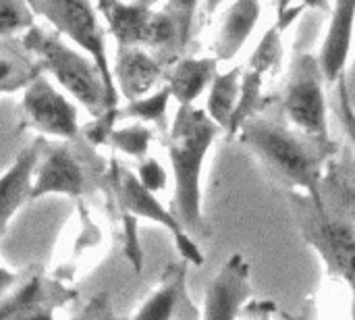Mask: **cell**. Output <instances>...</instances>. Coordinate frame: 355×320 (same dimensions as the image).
Returning a JSON list of instances; mask_svg holds the SVG:
<instances>
[{
    "mask_svg": "<svg viewBox=\"0 0 355 320\" xmlns=\"http://www.w3.org/2000/svg\"><path fill=\"white\" fill-rule=\"evenodd\" d=\"M250 294V262L239 252L231 254L208 283L202 320H239Z\"/></svg>",
    "mask_w": 355,
    "mask_h": 320,
    "instance_id": "9",
    "label": "cell"
},
{
    "mask_svg": "<svg viewBox=\"0 0 355 320\" xmlns=\"http://www.w3.org/2000/svg\"><path fill=\"white\" fill-rule=\"evenodd\" d=\"M119 108L108 110L106 115H102L100 119H92L89 123H85L81 127V135L89 142V146L100 148V146H110V137L114 133V125L119 121Z\"/></svg>",
    "mask_w": 355,
    "mask_h": 320,
    "instance_id": "27",
    "label": "cell"
},
{
    "mask_svg": "<svg viewBox=\"0 0 355 320\" xmlns=\"http://www.w3.org/2000/svg\"><path fill=\"white\" fill-rule=\"evenodd\" d=\"M83 192L85 175L79 158L71 152L67 144H48L35 173L29 202L42 200L44 196H69L73 200H79Z\"/></svg>",
    "mask_w": 355,
    "mask_h": 320,
    "instance_id": "12",
    "label": "cell"
},
{
    "mask_svg": "<svg viewBox=\"0 0 355 320\" xmlns=\"http://www.w3.org/2000/svg\"><path fill=\"white\" fill-rule=\"evenodd\" d=\"M185 308L196 310L187 294V262H173L164 269L158 287L129 320H173Z\"/></svg>",
    "mask_w": 355,
    "mask_h": 320,
    "instance_id": "18",
    "label": "cell"
},
{
    "mask_svg": "<svg viewBox=\"0 0 355 320\" xmlns=\"http://www.w3.org/2000/svg\"><path fill=\"white\" fill-rule=\"evenodd\" d=\"M108 179H110V185L114 190V196H116V202H119V208L123 214H129L133 219H148V221L164 227L171 233L179 254L183 256V262L193 264V267L204 264V254H202L200 246L193 242V237L175 219L171 208H166L156 198V194L148 192L139 183V179L133 171H129L127 167H123L119 160L112 158Z\"/></svg>",
    "mask_w": 355,
    "mask_h": 320,
    "instance_id": "7",
    "label": "cell"
},
{
    "mask_svg": "<svg viewBox=\"0 0 355 320\" xmlns=\"http://www.w3.org/2000/svg\"><path fill=\"white\" fill-rule=\"evenodd\" d=\"M337 115H339L341 129H343L345 137L349 140V144H352L355 152V108L352 104V98H349L347 77H343L337 83Z\"/></svg>",
    "mask_w": 355,
    "mask_h": 320,
    "instance_id": "28",
    "label": "cell"
},
{
    "mask_svg": "<svg viewBox=\"0 0 355 320\" xmlns=\"http://www.w3.org/2000/svg\"><path fill=\"white\" fill-rule=\"evenodd\" d=\"M243 71L241 67H233L229 71H220L216 79L212 81L208 90V100H206V112L210 119L227 133L233 112L237 108L239 96H241V81H243Z\"/></svg>",
    "mask_w": 355,
    "mask_h": 320,
    "instance_id": "20",
    "label": "cell"
},
{
    "mask_svg": "<svg viewBox=\"0 0 355 320\" xmlns=\"http://www.w3.org/2000/svg\"><path fill=\"white\" fill-rule=\"evenodd\" d=\"M220 133L225 131L210 119L206 108L191 104L177 108L168 133L164 135L175 179L171 212L191 237H210L212 233L202 212V171Z\"/></svg>",
    "mask_w": 355,
    "mask_h": 320,
    "instance_id": "3",
    "label": "cell"
},
{
    "mask_svg": "<svg viewBox=\"0 0 355 320\" xmlns=\"http://www.w3.org/2000/svg\"><path fill=\"white\" fill-rule=\"evenodd\" d=\"M21 44L37 60L42 71L81 104L92 119L114 110L108 104V92L96 62L73 44H67L58 31L35 25L21 37Z\"/></svg>",
    "mask_w": 355,
    "mask_h": 320,
    "instance_id": "4",
    "label": "cell"
},
{
    "mask_svg": "<svg viewBox=\"0 0 355 320\" xmlns=\"http://www.w3.org/2000/svg\"><path fill=\"white\" fill-rule=\"evenodd\" d=\"M287 320H316L318 317V308H316V302L314 300H308L302 308H300V312L295 314V317H289V314H285Z\"/></svg>",
    "mask_w": 355,
    "mask_h": 320,
    "instance_id": "33",
    "label": "cell"
},
{
    "mask_svg": "<svg viewBox=\"0 0 355 320\" xmlns=\"http://www.w3.org/2000/svg\"><path fill=\"white\" fill-rule=\"evenodd\" d=\"M310 4H277V27H279V31L281 33H285L295 21H297V17L308 8Z\"/></svg>",
    "mask_w": 355,
    "mask_h": 320,
    "instance_id": "32",
    "label": "cell"
},
{
    "mask_svg": "<svg viewBox=\"0 0 355 320\" xmlns=\"http://www.w3.org/2000/svg\"><path fill=\"white\" fill-rule=\"evenodd\" d=\"M355 33V2H335L331 8V21L322 40L318 62L327 83H339L345 77V69L352 56Z\"/></svg>",
    "mask_w": 355,
    "mask_h": 320,
    "instance_id": "13",
    "label": "cell"
},
{
    "mask_svg": "<svg viewBox=\"0 0 355 320\" xmlns=\"http://www.w3.org/2000/svg\"><path fill=\"white\" fill-rule=\"evenodd\" d=\"M218 65L214 56H183L166 71V85L171 87L173 100H177L179 106H191L220 73Z\"/></svg>",
    "mask_w": 355,
    "mask_h": 320,
    "instance_id": "19",
    "label": "cell"
},
{
    "mask_svg": "<svg viewBox=\"0 0 355 320\" xmlns=\"http://www.w3.org/2000/svg\"><path fill=\"white\" fill-rule=\"evenodd\" d=\"M69 320H125V319H116L114 310H112V302L106 294H100V296H94L87 306L75 314L73 319Z\"/></svg>",
    "mask_w": 355,
    "mask_h": 320,
    "instance_id": "30",
    "label": "cell"
},
{
    "mask_svg": "<svg viewBox=\"0 0 355 320\" xmlns=\"http://www.w3.org/2000/svg\"><path fill=\"white\" fill-rule=\"evenodd\" d=\"M264 108H266L264 77L260 73H256V71L245 69L243 71V81H241V96H239L237 108L233 112L231 125L227 129V137L231 140L233 135H239V131L243 129V125L250 119L260 117Z\"/></svg>",
    "mask_w": 355,
    "mask_h": 320,
    "instance_id": "22",
    "label": "cell"
},
{
    "mask_svg": "<svg viewBox=\"0 0 355 320\" xmlns=\"http://www.w3.org/2000/svg\"><path fill=\"white\" fill-rule=\"evenodd\" d=\"M29 4L35 10V15L44 17L54 27V31H58L77 50H81L96 62L108 92L110 108H121L112 71L114 67L110 65L106 50V29L100 21L98 6L81 0H31Z\"/></svg>",
    "mask_w": 355,
    "mask_h": 320,
    "instance_id": "5",
    "label": "cell"
},
{
    "mask_svg": "<svg viewBox=\"0 0 355 320\" xmlns=\"http://www.w3.org/2000/svg\"><path fill=\"white\" fill-rule=\"evenodd\" d=\"M73 296V292L62 287L58 281L46 279L40 271H27L23 273V279L17 283V287L10 294L2 296L0 320H15L46 308L56 310Z\"/></svg>",
    "mask_w": 355,
    "mask_h": 320,
    "instance_id": "14",
    "label": "cell"
},
{
    "mask_svg": "<svg viewBox=\"0 0 355 320\" xmlns=\"http://www.w3.org/2000/svg\"><path fill=\"white\" fill-rule=\"evenodd\" d=\"M135 175H137L139 183H141L148 192H152V194H158V192H162V190L166 187V171H164V167L160 165V160L154 158V156L144 158V160L137 165Z\"/></svg>",
    "mask_w": 355,
    "mask_h": 320,
    "instance_id": "29",
    "label": "cell"
},
{
    "mask_svg": "<svg viewBox=\"0 0 355 320\" xmlns=\"http://www.w3.org/2000/svg\"><path fill=\"white\" fill-rule=\"evenodd\" d=\"M46 148H48V140L35 135L33 142L15 158V162L4 169L0 179V233L2 235L6 233L12 217L31 200L35 173L40 169Z\"/></svg>",
    "mask_w": 355,
    "mask_h": 320,
    "instance_id": "11",
    "label": "cell"
},
{
    "mask_svg": "<svg viewBox=\"0 0 355 320\" xmlns=\"http://www.w3.org/2000/svg\"><path fill=\"white\" fill-rule=\"evenodd\" d=\"M23 121L42 137L73 142L81 135L77 106L42 73L23 92L21 100Z\"/></svg>",
    "mask_w": 355,
    "mask_h": 320,
    "instance_id": "8",
    "label": "cell"
},
{
    "mask_svg": "<svg viewBox=\"0 0 355 320\" xmlns=\"http://www.w3.org/2000/svg\"><path fill=\"white\" fill-rule=\"evenodd\" d=\"M98 12L116 40V48H148L156 8L148 2H98Z\"/></svg>",
    "mask_w": 355,
    "mask_h": 320,
    "instance_id": "16",
    "label": "cell"
},
{
    "mask_svg": "<svg viewBox=\"0 0 355 320\" xmlns=\"http://www.w3.org/2000/svg\"><path fill=\"white\" fill-rule=\"evenodd\" d=\"M15 320H54V310L46 308V310H35V312H29V314H23Z\"/></svg>",
    "mask_w": 355,
    "mask_h": 320,
    "instance_id": "34",
    "label": "cell"
},
{
    "mask_svg": "<svg viewBox=\"0 0 355 320\" xmlns=\"http://www.w3.org/2000/svg\"><path fill=\"white\" fill-rule=\"evenodd\" d=\"M239 142L262 162L270 179L291 194H306L316 200H320L327 171L339 154L335 140L310 137L262 115L243 125Z\"/></svg>",
    "mask_w": 355,
    "mask_h": 320,
    "instance_id": "2",
    "label": "cell"
},
{
    "mask_svg": "<svg viewBox=\"0 0 355 320\" xmlns=\"http://www.w3.org/2000/svg\"><path fill=\"white\" fill-rule=\"evenodd\" d=\"M281 60H283V33L279 31L277 25H272L262 35L260 44L256 46L254 54L250 56L248 69L266 77L268 73H272L281 67Z\"/></svg>",
    "mask_w": 355,
    "mask_h": 320,
    "instance_id": "26",
    "label": "cell"
},
{
    "mask_svg": "<svg viewBox=\"0 0 355 320\" xmlns=\"http://www.w3.org/2000/svg\"><path fill=\"white\" fill-rule=\"evenodd\" d=\"M324 75L318 56L306 50H297L287 75L283 92V108L289 123L316 140L331 142L329 129V106L324 94Z\"/></svg>",
    "mask_w": 355,
    "mask_h": 320,
    "instance_id": "6",
    "label": "cell"
},
{
    "mask_svg": "<svg viewBox=\"0 0 355 320\" xmlns=\"http://www.w3.org/2000/svg\"><path fill=\"white\" fill-rule=\"evenodd\" d=\"M198 2H166L154 12L148 48L164 67L177 65L189 44Z\"/></svg>",
    "mask_w": 355,
    "mask_h": 320,
    "instance_id": "10",
    "label": "cell"
},
{
    "mask_svg": "<svg viewBox=\"0 0 355 320\" xmlns=\"http://www.w3.org/2000/svg\"><path fill=\"white\" fill-rule=\"evenodd\" d=\"M302 237L318 252L331 279L343 281L352 294L355 320V165L331 162L320 200L289 194Z\"/></svg>",
    "mask_w": 355,
    "mask_h": 320,
    "instance_id": "1",
    "label": "cell"
},
{
    "mask_svg": "<svg viewBox=\"0 0 355 320\" xmlns=\"http://www.w3.org/2000/svg\"><path fill=\"white\" fill-rule=\"evenodd\" d=\"M260 12L262 4L256 0H237L225 6L212 42V56L218 62L233 60L241 52L258 25Z\"/></svg>",
    "mask_w": 355,
    "mask_h": 320,
    "instance_id": "17",
    "label": "cell"
},
{
    "mask_svg": "<svg viewBox=\"0 0 355 320\" xmlns=\"http://www.w3.org/2000/svg\"><path fill=\"white\" fill-rule=\"evenodd\" d=\"M171 100H173L171 87L164 83L160 90L152 92L150 96L135 100V102H127V106L119 108V117L121 119H135V123H144V125H154L166 135L168 133L166 110H168Z\"/></svg>",
    "mask_w": 355,
    "mask_h": 320,
    "instance_id": "23",
    "label": "cell"
},
{
    "mask_svg": "<svg viewBox=\"0 0 355 320\" xmlns=\"http://www.w3.org/2000/svg\"><path fill=\"white\" fill-rule=\"evenodd\" d=\"M114 81L127 102L152 94L160 79H166V67L146 48H116Z\"/></svg>",
    "mask_w": 355,
    "mask_h": 320,
    "instance_id": "15",
    "label": "cell"
},
{
    "mask_svg": "<svg viewBox=\"0 0 355 320\" xmlns=\"http://www.w3.org/2000/svg\"><path fill=\"white\" fill-rule=\"evenodd\" d=\"M152 140H154V129L150 125L133 123V125L114 129L108 148L119 150V152L141 162L144 158H148V150H150Z\"/></svg>",
    "mask_w": 355,
    "mask_h": 320,
    "instance_id": "25",
    "label": "cell"
},
{
    "mask_svg": "<svg viewBox=\"0 0 355 320\" xmlns=\"http://www.w3.org/2000/svg\"><path fill=\"white\" fill-rule=\"evenodd\" d=\"M23 46V44H21ZM25 48L23 52H12L10 44L6 40H2V58H0V92L2 96L17 92V90H27L29 83L42 75V67L37 65L35 58H27L25 56Z\"/></svg>",
    "mask_w": 355,
    "mask_h": 320,
    "instance_id": "21",
    "label": "cell"
},
{
    "mask_svg": "<svg viewBox=\"0 0 355 320\" xmlns=\"http://www.w3.org/2000/svg\"><path fill=\"white\" fill-rule=\"evenodd\" d=\"M277 310H279V308H277V304H275L272 300H256V302H250V304L241 310L239 319L270 320V317H272Z\"/></svg>",
    "mask_w": 355,
    "mask_h": 320,
    "instance_id": "31",
    "label": "cell"
},
{
    "mask_svg": "<svg viewBox=\"0 0 355 320\" xmlns=\"http://www.w3.org/2000/svg\"><path fill=\"white\" fill-rule=\"evenodd\" d=\"M35 27V10L23 0H0V40H17Z\"/></svg>",
    "mask_w": 355,
    "mask_h": 320,
    "instance_id": "24",
    "label": "cell"
}]
</instances>
